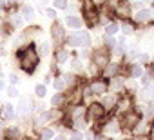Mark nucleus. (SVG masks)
<instances>
[{
  "instance_id": "c9c22d12",
  "label": "nucleus",
  "mask_w": 154,
  "mask_h": 140,
  "mask_svg": "<svg viewBox=\"0 0 154 140\" xmlns=\"http://www.w3.org/2000/svg\"><path fill=\"white\" fill-rule=\"evenodd\" d=\"M152 115H154V109H152V107H149V109H147V116H152Z\"/></svg>"
},
{
  "instance_id": "b1692460",
  "label": "nucleus",
  "mask_w": 154,
  "mask_h": 140,
  "mask_svg": "<svg viewBox=\"0 0 154 140\" xmlns=\"http://www.w3.org/2000/svg\"><path fill=\"white\" fill-rule=\"evenodd\" d=\"M51 102H53V106H58V104H62V95H60V93H56V95L53 97V100H51Z\"/></svg>"
},
{
  "instance_id": "4468645a",
  "label": "nucleus",
  "mask_w": 154,
  "mask_h": 140,
  "mask_svg": "<svg viewBox=\"0 0 154 140\" xmlns=\"http://www.w3.org/2000/svg\"><path fill=\"white\" fill-rule=\"evenodd\" d=\"M8 135H9V140H17V138L20 136V131H18V129H15V127H11V129L8 131Z\"/></svg>"
},
{
  "instance_id": "2eb2a0df",
  "label": "nucleus",
  "mask_w": 154,
  "mask_h": 140,
  "mask_svg": "<svg viewBox=\"0 0 154 140\" xmlns=\"http://www.w3.org/2000/svg\"><path fill=\"white\" fill-rule=\"evenodd\" d=\"M84 113H85L84 107H74V109H72V118H80Z\"/></svg>"
},
{
  "instance_id": "aec40b11",
  "label": "nucleus",
  "mask_w": 154,
  "mask_h": 140,
  "mask_svg": "<svg viewBox=\"0 0 154 140\" xmlns=\"http://www.w3.org/2000/svg\"><path fill=\"white\" fill-rule=\"evenodd\" d=\"M42 138H44V140H51V138H53V131H51V129H44V131H42Z\"/></svg>"
},
{
  "instance_id": "bb28decb",
  "label": "nucleus",
  "mask_w": 154,
  "mask_h": 140,
  "mask_svg": "<svg viewBox=\"0 0 154 140\" xmlns=\"http://www.w3.org/2000/svg\"><path fill=\"white\" fill-rule=\"evenodd\" d=\"M54 8H58V9H63L65 8V0H54Z\"/></svg>"
},
{
  "instance_id": "473e14b6",
  "label": "nucleus",
  "mask_w": 154,
  "mask_h": 140,
  "mask_svg": "<svg viewBox=\"0 0 154 140\" xmlns=\"http://www.w3.org/2000/svg\"><path fill=\"white\" fill-rule=\"evenodd\" d=\"M63 78H65V80H63V82H65V86H69V84H72V77H71V75H65Z\"/></svg>"
},
{
  "instance_id": "4c0bfd02",
  "label": "nucleus",
  "mask_w": 154,
  "mask_h": 140,
  "mask_svg": "<svg viewBox=\"0 0 154 140\" xmlns=\"http://www.w3.org/2000/svg\"><path fill=\"white\" fill-rule=\"evenodd\" d=\"M9 2H11V4H15V2H18V0H9Z\"/></svg>"
},
{
  "instance_id": "4be33fe9",
  "label": "nucleus",
  "mask_w": 154,
  "mask_h": 140,
  "mask_svg": "<svg viewBox=\"0 0 154 140\" xmlns=\"http://www.w3.org/2000/svg\"><path fill=\"white\" fill-rule=\"evenodd\" d=\"M24 17H26V18H33V9H31L29 6L24 8Z\"/></svg>"
},
{
  "instance_id": "cd10ccee",
  "label": "nucleus",
  "mask_w": 154,
  "mask_h": 140,
  "mask_svg": "<svg viewBox=\"0 0 154 140\" xmlns=\"http://www.w3.org/2000/svg\"><path fill=\"white\" fill-rule=\"evenodd\" d=\"M11 22H13V26H22V17H18V15H17V17H13V18H11Z\"/></svg>"
},
{
  "instance_id": "c756f323",
  "label": "nucleus",
  "mask_w": 154,
  "mask_h": 140,
  "mask_svg": "<svg viewBox=\"0 0 154 140\" xmlns=\"http://www.w3.org/2000/svg\"><path fill=\"white\" fill-rule=\"evenodd\" d=\"M72 69L80 71V69H82V62H80V60H74V62H72Z\"/></svg>"
},
{
  "instance_id": "58836bf2",
  "label": "nucleus",
  "mask_w": 154,
  "mask_h": 140,
  "mask_svg": "<svg viewBox=\"0 0 154 140\" xmlns=\"http://www.w3.org/2000/svg\"><path fill=\"white\" fill-rule=\"evenodd\" d=\"M0 135H2V124H0Z\"/></svg>"
},
{
  "instance_id": "f8f14e48",
  "label": "nucleus",
  "mask_w": 154,
  "mask_h": 140,
  "mask_svg": "<svg viewBox=\"0 0 154 140\" xmlns=\"http://www.w3.org/2000/svg\"><path fill=\"white\" fill-rule=\"evenodd\" d=\"M35 93H36V95H38V97L42 98V97H45V93H47V89H45V86H44V84H38V86L35 88Z\"/></svg>"
},
{
  "instance_id": "a211bd4d",
  "label": "nucleus",
  "mask_w": 154,
  "mask_h": 140,
  "mask_svg": "<svg viewBox=\"0 0 154 140\" xmlns=\"http://www.w3.org/2000/svg\"><path fill=\"white\" fill-rule=\"evenodd\" d=\"M143 97H145L147 100H150V98H154V89H152V88H147V89L143 91Z\"/></svg>"
},
{
  "instance_id": "5701e85b",
  "label": "nucleus",
  "mask_w": 154,
  "mask_h": 140,
  "mask_svg": "<svg viewBox=\"0 0 154 140\" xmlns=\"http://www.w3.org/2000/svg\"><path fill=\"white\" fill-rule=\"evenodd\" d=\"M54 88H56V89H63V88H65V82H63L62 78H56V80H54Z\"/></svg>"
},
{
  "instance_id": "9d476101",
  "label": "nucleus",
  "mask_w": 154,
  "mask_h": 140,
  "mask_svg": "<svg viewBox=\"0 0 154 140\" xmlns=\"http://www.w3.org/2000/svg\"><path fill=\"white\" fill-rule=\"evenodd\" d=\"M136 18H138L140 22H147V20L150 18V11H149V9H143V11H140V13L136 15Z\"/></svg>"
},
{
  "instance_id": "6e6552de",
  "label": "nucleus",
  "mask_w": 154,
  "mask_h": 140,
  "mask_svg": "<svg viewBox=\"0 0 154 140\" xmlns=\"http://www.w3.org/2000/svg\"><path fill=\"white\" fill-rule=\"evenodd\" d=\"M65 20H67V26H69V27H74V29H78V27L82 26V20H78L76 17H67Z\"/></svg>"
},
{
  "instance_id": "39448f33",
  "label": "nucleus",
  "mask_w": 154,
  "mask_h": 140,
  "mask_svg": "<svg viewBox=\"0 0 154 140\" xmlns=\"http://www.w3.org/2000/svg\"><path fill=\"white\" fill-rule=\"evenodd\" d=\"M69 44H71L72 47H78V46H84V42H82V33H74L72 37H69Z\"/></svg>"
},
{
  "instance_id": "a878e982",
  "label": "nucleus",
  "mask_w": 154,
  "mask_h": 140,
  "mask_svg": "<svg viewBox=\"0 0 154 140\" xmlns=\"http://www.w3.org/2000/svg\"><path fill=\"white\" fill-rule=\"evenodd\" d=\"M53 118V113H44L40 118H38V122H45V120H51Z\"/></svg>"
},
{
  "instance_id": "0eeeda50",
  "label": "nucleus",
  "mask_w": 154,
  "mask_h": 140,
  "mask_svg": "<svg viewBox=\"0 0 154 140\" xmlns=\"http://www.w3.org/2000/svg\"><path fill=\"white\" fill-rule=\"evenodd\" d=\"M18 111H20L22 115H26V113L29 111V100H27V98H24V97L20 98V102H18Z\"/></svg>"
},
{
  "instance_id": "c85d7f7f",
  "label": "nucleus",
  "mask_w": 154,
  "mask_h": 140,
  "mask_svg": "<svg viewBox=\"0 0 154 140\" xmlns=\"http://www.w3.org/2000/svg\"><path fill=\"white\" fill-rule=\"evenodd\" d=\"M8 95H9V97H18V89H17V88H9V89H8Z\"/></svg>"
},
{
  "instance_id": "9b49d317",
  "label": "nucleus",
  "mask_w": 154,
  "mask_h": 140,
  "mask_svg": "<svg viewBox=\"0 0 154 140\" xmlns=\"http://www.w3.org/2000/svg\"><path fill=\"white\" fill-rule=\"evenodd\" d=\"M116 13H118L120 17H129V8L122 4V6H118V8H116Z\"/></svg>"
},
{
  "instance_id": "f704fd0d",
  "label": "nucleus",
  "mask_w": 154,
  "mask_h": 140,
  "mask_svg": "<svg viewBox=\"0 0 154 140\" xmlns=\"http://www.w3.org/2000/svg\"><path fill=\"white\" fill-rule=\"evenodd\" d=\"M112 86H114V88H120V86H122V82H120V80H112Z\"/></svg>"
},
{
  "instance_id": "7ed1b4c3",
  "label": "nucleus",
  "mask_w": 154,
  "mask_h": 140,
  "mask_svg": "<svg viewBox=\"0 0 154 140\" xmlns=\"http://www.w3.org/2000/svg\"><path fill=\"white\" fill-rule=\"evenodd\" d=\"M105 84L103 82H93L91 84V93L93 95H102V93H105Z\"/></svg>"
},
{
  "instance_id": "412c9836",
  "label": "nucleus",
  "mask_w": 154,
  "mask_h": 140,
  "mask_svg": "<svg viewBox=\"0 0 154 140\" xmlns=\"http://www.w3.org/2000/svg\"><path fill=\"white\" fill-rule=\"evenodd\" d=\"M69 140H84V136H82L80 131H72V135L69 136Z\"/></svg>"
},
{
  "instance_id": "f257e3e1",
  "label": "nucleus",
  "mask_w": 154,
  "mask_h": 140,
  "mask_svg": "<svg viewBox=\"0 0 154 140\" xmlns=\"http://www.w3.org/2000/svg\"><path fill=\"white\" fill-rule=\"evenodd\" d=\"M36 64H38V56H36V53H35L33 49H29V51H26V53L22 55V67H24V69L31 71Z\"/></svg>"
},
{
  "instance_id": "dca6fc26",
  "label": "nucleus",
  "mask_w": 154,
  "mask_h": 140,
  "mask_svg": "<svg viewBox=\"0 0 154 140\" xmlns=\"http://www.w3.org/2000/svg\"><path fill=\"white\" fill-rule=\"evenodd\" d=\"M38 51H40V55H47V53H49V44H47V42H42V44L38 46Z\"/></svg>"
},
{
  "instance_id": "20e7f679",
  "label": "nucleus",
  "mask_w": 154,
  "mask_h": 140,
  "mask_svg": "<svg viewBox=\"0 0 154 140\" xmlns=\"http://www.w3.org/2000/svg\"><path fill=\"white\" fill-rule=\"evenodd\" d=\"M102 113H103V109H102L100 104H93L89 107V116L91 118H98V116H102Z\"/></svg>"
},
{
  "instance_id": "2f4dec72",
  "label": "nucleus",
  "mask_w": 154,
  "mask_h": 140,
  "mask_svg": "<svg viewBox=\"0 0 154 140\" xmlns=\"http://www.w3.org/2000/svg\"><path fill=\"white\" fill-rule=\"evenodd\" d=\"M9 82H11V84H17V82H18V77H17L15 73H13V75H9Z\"/></svg>"
},
{
  "instance_id": "72a5a7b5",
  "label": "nucleus",
  "mask_w": 154,
  "mask_h": 140,
  "mask_svg": "<svg viewBox=\"0 0 154 140\" xmlns=\"http://www.w3.org/2000/svg\"><path fill=\"white\" fill-rule=\"evenodd\" d=\"M136 56H138V60H140V62H147V55H143V53H141V55H136Z\"/></svg>"
},
{
  "instance_id": "ea45409f",
  "label": "nucleus",
  "mask_w": 154,
  "mask_h": 140,
  "mask_svg": "<svg viewBox=\"0 0 154 140\" xmlns=\"http://www.w3.org/2000/svg\"><path fill=\"white\" fill-rule=\"evenodd\" d=\"M152 136H154V127H152Z\"/></svg>"
},
{
  "instance_id": "e433bc0d",
  "label": "nucleus",
  "mask_w": 154,
  "mask_h": 140,
  "mask_svg": "<svg viewBox=\"0 0 154 140\" xmlns=\"http://www.w3.org/2000/svg\"><path fill=\"white\" fill-rule=\"evenodd\" d=\"M4 88H6V84H4L2 80H0V89H4Z\"/></svg>"
},
{
  "instance_id": "f3484780",
  "label": "nucleus",
  "mask_w": 154,
  "mask_h": 140,
  "mask_svg": "<svg viewBox=\"0 0 154 140\" xmlns=\"http://www.w3.org/2000/svg\"><path fill=\"white\" fill-rule=\"evenodd\" d=\"M105 31H107V35H109V37H112V35H114V33L118 31V26H116V24H109Z\"/></svg>"
},
{
  "instance_id": "423d86ee",
  "label": "nucleus",
  "mask_w": 154,
  "mask_h": 140,
  "mask_svg": "<svg viewBox=\"0 0 154 140\" xmlns=\"http://www.w3.org/2000/svg\"><path fill=\"white\" fill-rule=\"evenodd\" d=\"M94 64L105 65V64H107V55H105L103 51H96V53H94Z\"/></svg>"
},
{
  "instance_id": "ddd939ff",
  "label": "nucleus",
  "mask_w": 154,
  "mask_h": 140,
  "mask_svg": "<svg viewBox=\"0 0 154 140\" xmlns=\"http://www.w3.org/2000/svg\"><path fill=\"white\" fill-rule=\"evenodd\" d=\"M141 75H143L141 65H134V67H132V77H134V78H140Z\"/></svg>"
},
{
  "instance_id": "7c9ffc66",
  "label": "nucleus",
  "mask_w": 154,
  "mask_h": 140,
  "mask_svg": "<svg viewBox=\"0 0 154 140\" xmlns=\"http://www.w3.org/2000/svg\"><path fill=\"white\" fill-rule=\"evenodd\" d=\"M123 33H125V35H131V33H132V27H131L129 24H125V26H123Z\"/></svg>"
},
{
  "instance_id": "1a4fd4ad",
  "label": "nucleus",
  "mask_w": 154,
  "mask_h": 140,
  "mask_svg": "<svg viewBox=\"0 0 154 140\" xmlns=\"http://www.w3.org/2000/svg\"><path fill=\"white\" fill-rule=\"evenodd\" d=\"M4 116H6L8 120H11V118L15 116V107H13L11 104H8V106H4Z\"/></svg>"
},
{
  "instance_id": "393cba45",
  "label": "nucleus",
  "mask_w": 154,
  "mask_h": 140,
  "mask_svg": "<svg viewBox=\"0 0 154 140\" xmlns=\"http://www.w3.org/2000/svg\"><path fill=\"white\" fill-rule=\"evenodd\" d=\"M112 102H114V98H112V97H105V98L102 100V104H103L105 107H109V106H112Z\"/></svg>"
},
{
  "instance_id": "6ab92c4d",
  "label": "nucleus",
  "mask_w": 154,
  "mask_h": 140,
  "mask_svg": "<svg viewBox=\"0 0 154 140\" xmlns=\"http://www.w3.org/2000/svg\"><path fill=\"white\" fill-rule=\"evenodd\" d=\"M56 60H58L60 64H62V62H65V60H67V51H60V53L56 55Z\"/></svg>"
},
{
  "instance_id": "f03ea898",
  "label": "nucleus",
  "mask_w": 154,
  "mask_h": 140,
  "mask_svg": "<svg viewBox=\"0 0 154 140\" xmlns=\"http://www.w3.org/2000/svg\"><path fill=\"white\" fill-rule=\"evenodd\" d=\"M51 33H53V38H54V42H60V40L63 38V27H62L60 24H53V27H51Z\"/></svg>"
}]
</instances>
